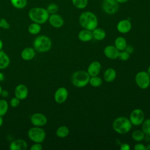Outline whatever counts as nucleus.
<instances>
[{"label": "nucleus", "mask_w": 150, "mask_h": 150, "mask_svg": "<svg viewBox=\"0 0 150 150\" xmlns=\"http://www.w3.org/2000/svg\"><path fill=\"white\" fill-rule=\"evenodd\" d=\"M79 22L83 29L91 31L97 28L98 23L96 15L91 11L82 12L79 16Z\"/></svg>", "instance_id": "obj_1"}, {"label": "nucleus", "mask_w": 150, "mask_h": 150, "mask_svg": "<svg viewBox=\"0 0 150 150\" xmlns=\"http://www.w3.org/2000/svg\"><path fill=\"white\" fill-rule=\"evenodd\" d=\"M49 15L46 9L42 7H33L28 12L29 19L33 22L40 25L45 23L48 21Z\"/></svg>", "instance_id": "obj_2"}, {"label": "nucleus", "mask_w": 150, "mask_h": 150, "mask_svg": "<svg viewBox=\"0 0 150 150\" xmlns=\"http://www.w3.org/2000/svg\"><path fill=\"white\" fill-rule=\"evenodd\" d=\"M130 120L125 117H119L114 120L112 122L113 129L119 134L128 133L132 128Z\"/></svg>", "instance_id": "obj_3"}, {"label": "nucleus", "mask_w": 150, "mask_h": 150, "mask_svg": "<svg viewBox=\"0 0 150 150\" xmlns=\"http://www.w3.org/2000/svg\"><path fill=\"white\" fill-rule=\"evenodd\" d=\"M33 46L35 51L39 53H45L51 49L52 42L48 36L46 35H40L34 39Z\"/></svg>", "instance_id": "obj_4"}, {"label": "nucleus", "mask_w": 150, "mask_h": 150, "mask_svg": "<svg viewBox=\"0 0 150 150\" xmlns=\"http://www.w3.org/2000/svg\"><path fill=\"white\" fill-rule=\"evenodd\" d=\"M90 77V76L87 71L79 70L72 74L71 83L73 86L77 87H84L88 83Z\"/></svg>", "instance_id": "obj_5"}, {"label": "nucleus", "mask_w": 150, "mask_h": 150, "mask_svg": "<svg viewBox=\"0 0 150 150\" xmlns=\"http://www.w3.org/2000/svg\"><path fill=\"white\" fill-rule=\"evenodd\" d=\"M46 132L40 127L30 128L28 132L29 138L33 142L42 143L46 138Z\"/></svg>", "instance_id": "obj_6"}, {"label": "nucleus", "mask_w": 150, "mask_h": 150, "mask_svg": "<svg viewBox=\"0 0 150 150\" xmlns=\"http://www.w3.org/2000/svg\"><path fill=\"white\" fill-rule=\"evenodd\" d=\"M135 80L137 85L141 89H146L150 85V75L147 71L138 72L135 75Z\"/></svg>", "instance_id": "obj_7"}, {"label": "nucleus", "mask_w": 150, "mask_h": 150, "mask_svg": "<svg viewBox=\"0 0 150 150\" xmlns=\"http://www.w3.org/2000/svg\"><path fill=\"white\" fill-rule=\"evenodd\" d=\"M101 8L108 15H113L119 9V4L115 0H103Z\"/></svg>", "instance_id": "obj_8"}, {"label": "nucleus", "mask_w": 150, "mask_h": 150, "mask_svg": "<svg viewBox=\"0 0 150 150\" xmlns=\"http://www.w3.org/2000/svg\"><path fill=\"white\" fill-rule=\"evenodd\" d=\"M131 124L134 125H140L145 120L144 111L140 108H135L130 114L129 118Z\"/></svg>", "instance_id": "obj_9"}, {"label": "nucleus", "mask_w": 150, "mask_h": 150, "mask_svg": "<svg viewBox=\"0 0 150 150\" xmlns=\"http://www.w3.org/2000/svg\"><path fill=\"white\" fill-rule=\"evenodd\" d=\"M31 124L36 127H42L47 122V118L46 115L40 112H35L33 114L30 118Z\"/></svg>", "instance_id": "obj_10"}, {"label": "nucleus", "mask_w": 150, "mask_h": 150, "mask_svg": "<svg viewBox=\"0 0 150 150\" xmlns=\"http://www.w3.org/2000/svg\"><path fill=\"white\" fill-rule=\"evenodd\" d=\"M68 94L67 89L66 87H60L56 90L54 94V101L58 104L64 103L67 99Z\"/></svg>", "instance_id": "obj_11"}, {"label": "nucleus", "mask_w": 150, "mask_h": 150, "mask_svg": "<svg viewBox=\"0 0 150 150\" xmlns=\"http://www.w3.org/2000/svg\"><path fill=\"white\" fill-rule=\"evenodd\" d=\"M47 21L52 27L55 28H60L62 27L64 22L63 17L57 13L50 15Z\"/></svg>", "instance_id": "obj_12"}, {"label": "nucleus", "mask_w": 150, "mask_h": 150, "mask_svg": "<svg viewBox=\"0 0 150 150\" xmlns=\"http://www.w3.org/2000/svg\"><path fill=\"white\" fill-rule=\"evenodd\" d=\"M15 96L20 100H25L28 96V88L25 84H20L16 86L14 91Z\"/></svg>", "instance_id": "obj_13"}, {"label": "nucleus", "mask_w": 150, "mask_h": 150, "mask_svg": "<svg viewBox=\"0 0 150 150\" xmlns=\"http://www.w3.org/2000/svg\"><path fill=\"white\" fill-rule=\"evenodd\" d=\"M132 28V24L128 19H122L120 21L117 25V30L121 33H128Z\"/></svg>", "instance_id": "obj_14"}, {"label": "nucleus", "mask_w": 150, "mask_h": 150, "mask_svg": "<svg viewBox=\"0 0 150 150\" xmlns=\"http://www.w3.org/2000/svg\"><path fill=\"white\" fill-rule=\"evenodd\" d=\"M120 51L114 45H108L104 49V55L108 59L114 60L118 57Z\"/></svg>", "instance_id": "obj_15"}, {"label": "nucleus", "mask_w": 150, "mask_h": 150, "mask_svg": "<svg viewBox=\"0 0 150 150\" xmlns=\"http://www.w3.org/2000/svg\"><path fill=\"white\" fill-rule=\"evenodd\" d=\"M9 148L11 150H26L28 144L23 139H16L11 142Z\"/></svg>", "instance_id": "obj_16"}, {"label": "nucleus", "mask_w": 150, "mask_h": 150, "mask_svg": "<svg viewBox=\"0 0 150 150\" xmlns=\"http://www.w3.org/2000/svg\"><path fill=\"white\" fill-rule=\"evenodd\" d=\"M101 69V63L98 61H93L88 66L87 72L90 76H98Z\"/></svg>", "instance_id": "obj_17"}, {"label": "nucleus", "mask_w": 150, "mask_h": 150, "mask_svg": "<svg viewBox=\"0 0 150 150\" xmlns=\"http://www.w3.org/2000/svg\"><path fill=\"white\" fill-rule=\"evenodd\" d=\"M36 54L35 50L33 47H28L23 49L21 53V56L22 59L26 61H29L32 59H33Z\"/></svg>", "instance_id": "obj_18"}, {"label": "nucleus", "mask_w": 150, "mask_h": 150, "mask_svg": "<svg viewBox=\"0 0 150 150\" xmlns=\"http://www.w3.org/2000/svg\"><path fill=\"white\" fill-rule=\"evenodd\" d=\"M79 39L83 42H87L93 39L92 31L83 29L78 33Z\"/></svg>", "instance_id": "obj_19"}, {"label": "nucleus", "mask_w": 150, "mask_h": 150, "mask_svg": "<svg viewBox=\"0 0 150 150\" xmlns=\"http://www.w3.org/2000/svg\"><path fill=\"white\" fill-rule=\"evenodd\" d=\"M116 76H117L116 71L115 70V69L112 68L107 69L104 71V75H103L104 80L108 83L113 81L115 79Z\"/></svg>", "instance_id": "obj_20"}, {"label": "nucleus", "mask_w": 150, "mask_h": 150, "mask_svg": "<svg viewBox=\"0 0 150 150\" xmlns=\"http://www.w3.org/2000/svg\"><path fill=\"white\" fill-rule=\"evenodd\" d=\"M10 64V59L8 55L4 51H0V69L7 68Z\"/></svg>", "instance_id": "obj_21"}, {"label": "nucleus", "mask_w": 150, "mask_h": 150, "mask_svg": "<svg viewBox=\"0 0 150 150\" xmlns=\"http://www.w3.org/2000/svg\"><path fill=\"white\" fill-rule=\"evenodd\" d=\"M92 34L93 39L97 40H102L104 39L106 36L105 31L103 29L100 28H96L92 30Z\"/></svg>", "instance_id": "obj_22"}, {"label": "nucleus", "mask_w": 150, "mask_h": 150, "mask_svg": "<svg viewBox=\"0 0 150 150\" xmlns=\"http://www.w3.org/2000/svg\"><path fill=\"white\" fill-rule=\"evenodd\" d=\"M114 46L119 51L124 50L127 46L126 39L122 36L117 37L114 41Z\"/></svg>", "instance_id": "obj_23"}, {"label": "nucleus", "mask_w": 150, "mask_h": 150, "mask_svg": "<svg viewBox=\"0 0 150 150\" xmlns=\"http://www.w3.org/2000/svg\"><path fill=\"white\" fill-rule=\"evenodd\" d=\"M70 131L69 128L66 125L60 126L56 131V135L57 137L64 138L67 137L69 134Z\"/></svg>", "instance_id": "obj_24"}, {"label": "nucleus", "mask_w": 150, "mask_h": 150, "mask_svg": "<svg viewBox=\"0 0 150 150\" xmlns=\"http://www.w3.org/2000/svg\"><path fill=\"white\" fill-rule=\"evenodd\" d=\"M41 29V25L35 22H32V23H30L28 28V30L29 33L33 35L39 34L40 32Z\"/></svg>", "instance_id": "obj_25"}, {"label": "nucleus", "mask_w": 150, "mask_h": 150, "mask_svg": "<svg viewBox=\"0 0 150 150\" xmlns=\"http://www.w3.org/2000/svg\"><path fill=\"white\" fill-rule=\"evenodd\" d=\"M10 1L13 7L18 9L25 8L28 4V0H10Z\"/></svg>", "instance_id": "obj_26"}, {"label": "nucleus", "mask_w": 150, "mask_h": 150, "mask_svg": "<svg viewBox=\"0 0 150 150\" xmlns=\"http://www.w3.org/2000/svg\"><path fill=\"white\" fill-rule=\"evenodd\" d=\"M145 134L142 130L137 129L132 132L131 134V137L133 140L136 142H141L144 140Z\"/></svg>", "instance_id": "obj_27"}, {"label": "nucleus", "mask_w": 150, "mask_h": 150, "mask_svg": "<svg viewBox=\"0 0 150 150\" xmlns=\"http://www.w3.org/2000/svg\"><path fill=\"white\" fill-rule=\"evenodd\" d=\"M73 6L79 9H85L88 3V0H71Z\"/></svg>", "instance_id": "obj_28"}, {"label": "nucleus", "mask_w": 150, "mask_h": 150, "mask_svg": "<svg viewBox=\"0 0 150 150\" xmlns=\"http://www.w3.org/2000/svg\"><path fill=\"white\" fill-rule=\"evenodd\" d=\"M103 83V80L101 79V77H98V76H90V79H89V82L90 84L94 87H100Z\"/></svg>", "instance_id": "obj_29"}, {"label": "nucleus", "mask_w": 150, "mask_h": 150, "mask_svg": "<svg viewBox=\"0 0 150 150\" xmlns=\"http://www.w3.org/2000/svg\"><path fill=\"white\" fill-rule=\"evenodd\" d=\"M9 108V104L5 99L0 100V116L5 115L8 112Z\"/></svg>", "instance_id": "obj_30"}, {"label": "nucleus", "mask_w": 150, "mask_h": 150, "mask_svg": "<svg viewBox=\"0 0 150 150\" xmlns=\"http://www.w3.org/2000/svg\"><path fill=\"white\" fill-rule=\"evenodd\" d=\"M142 131L145 134L150 135V118L144 120L142 123Z\"/></svg>", "instance_id": "obj_31"}, {"label": "nucleus", "mask_w": 150, "mask_h": 150, "mask_svg": "<svg viewBox=\"0 0 150 150\" xmlns=\"http://www.w3.org/2000/svg\"><path fill=\"white\" fill-rule=\"evenodd\" d=\"M46 9L50 15L54 14L57 12L59 10V6L56 4L51 3L47 6Z\"/></svg>", "instance_id": "obj_32"}, {"label": "nucleus", "mask_w": 150, "mask_h": 150, "mask_svg": "<svg viewBox=\"0 0 150 150\" xmlns=\"http://www.w3.org/2000/svg\"><path fill=\"white\" fill-rule=\"evenodd\" d=\"M129 53L125 50H122L119 52L118 58L122 61H127L129 58Z\"/></svg>", "instance_id": "obj_33"}, {"label": "nucleus", "mask_w": 150, "mask_h": 150, "mask_svg": "<svg viewBox=\"0 0 150 150\" xmlns=\"http://www.w3.org/2000/svg\"><path fill=\"white\" fill-rule=\"evenodd\" d=\"M9 28L10 25L5 18L0 19V28H2L4 29H8Z\"/></svg>", "instance_id": "obj_34"}, {"label": "nucleus", "mask_w": 150, "mask_h": 150, "mask_svg": "<svg viewBox=\"0 0 150 150\" xmlns=\"http://www.w3.org/2000/svg\"><path fill=\"white\" fill-rule=\"evenodd\" d=\"M19 103H20V100H19L16 97L12 98L10 100V102H9L10 105L12 107H13V108L17 107L19 105Z\"/></svg>", "instance_id": "obj_35"}, {"label": "nucleus", "mask_w": 150, "mask_h": 150, "mask_svg": "<svg viewBox=\"0 0 150 150\" xmlns=\"http://www.w3.org/2000/svg\"><path fill=\"white\" fill-rule=\"evenodd\" d=\"M42 148H43V146L41 143L34 142V144L32 145L30 147V150H42Z\"/></svg>", "instance_id": "obj_36"}, {"label": "nucleus", "mask_w": 150, "mask_h": 150, "mask_svg": "<svg viewBox=\"0 0 150 150\" xmlns=\"http://www.w3.org/2000/svg\"><path fill=\"white\" fill-rule=\"evenodd\" d=\"M134 148L135 150H146V146L142 143H138L135 145Z\"/></svg>", "instance_id": "obj_37"}, {"label": "nucleus", "mask_w": 150, "mask_h": 150, "mask_svg": "<svg viewBox=\"0 0 150 150\" xmlns=\"http://www.w3.org/2000/svg\"><path fill=\"white\" fill-rule=\"evenodd\" d=\"M120 149L121 150H130L131 146L127 143H122L120 145Z\"/></svg>", "instance_id": "obj_38"}, {"label": "nucleus", "mask_w": 150, "mask_h": 150, "mask_svg": "<svg viewBox=\"0 0 150 150\" xmlns=\"http://www.w3.org/2000/svg\"><path fill=\"white\" fill-rule=\"evenodd\" d=\"M125 50V51H127L128 53H129L130 54V53H131L133 52L134 48H133L131 46H130V45H128V46L127 45Z\"/></svg>", "instance_id": "obj_39"}, {"label": "nucleus", "mask_w": 150, "mask_h": 150, "mask_svg": "<svg viewBox=\"0 0 150 150\" xmlns=\"http://www.w3.org/2000/svg\"><path fill=\"white\" fill-rule=\"evenodd\" d=\"M1 95L2 97H3L4 98H6V97H7L8 96L9 93H8V91L7 90H2V92L1 93Z\"/></svg>", "instance_id": "obj_40"}, {"label": "nucleus", "mask_w": 150, "mask_h": 150, "mask_svg": "<svg viewBox=\"0 0 150 150\" xmlns=\"http://www.w3.org/2000/svg\"><path fill=\"white\" fill-rule=\"evenodd\" d=\"M144 140H145V141L146 142H150V135H146V134H145V137H144Z\"/></svg>", "instance_id": "obj_41"}, {"label": "nucleus", "mask_w": 150, "mask_h": 150, "mask_svg": "<svg viewBox=\"0 0 150 150\" xmlns=\"http://www.w3.org/2000/svg\"><path fill=\"white\" fill-rule=\"evenodd\" d=\"M117 1V2H118L119 4H125L127 3L129 0H115Z\"/></svg>", "instance_id": "obj_42"}, {"label": "nucleus", "mask_w": 150, "mask_h": 150, "mask_svg": "<svg viewBox=\"0 0 150 150\" xmlns=\"http://www.w3.org/2000/svg\"><path fill=\"white\" fill-rule=\"evenodd\" d=\"M5 79L4 74L2 72H0V81H2Z\"/></svg>", "instance_id": "obj_43"}, {"label": "nucleus", "mask_w": 150, "mask_h": 150, "mask_svg": "<svg viewBox=\"0 0 150 150\" xmlns=\"http://www.w3.org/2000/svg\"><path fill=\"white\" fill-rule=\"evenodd\" d=\"M3 122H4V119H3V117H2V116H0V127L2 125Z\"/></svg>", "instance_id": "obj_44"}, {"label": "nucleus", "mask_w": 150, "mask_h": 150, "mask_svg": "<svg viewBox=\"0 0 150 150\" xmlns=\"http://www.w3.org/2000/svg\"><path fill=\"white\" fill-rule=\"evenodd\" d=\"M3 46H4L3 42L2 41L1 39H0V51L2 50V48H3Z\"/></svg>", "instance_id": "obj_45"}, {"label": "nucleus", "mask_w": 150, "mask_h": 150, "mask_svg": "<svg viewBox=\"0 0 150 150\" xmlns=\"http://www.w3.org/2000/svg\"><path fill=\"white\" fill-rule=\"evenodd\" d=\"M146 150H150V144L146 146Z\"/></svg>", "instance_id": "obj_46"}, {"label": "nucleus", "mask_w": 150, "mask_h": 150, "mask_svg": "<svg viewBox=\"0 0 150 150\" xmlns=\"http://www.w3.org/2000/svg\"><path fill=\"white\" fill-rule=\"evenodd\" d=\"M147 72H148V73L150 75V65L148 66V69H147Z\"/></svg>", "instance_id": "obj_47"}, {"label": "nucleus", "mask_w": 150, "mask_h": 150, "mask_svg": "<svg viewBox=\"0 0 150 150\" xmlns=\"http://www.w3.org/2000/svg\"><path fill=\"white\" fill-rule=\"evenodd\" d=\"M2 87L0 86V95H1V92H2Z\"/></svg>", "instance_id": "obj_48"}]
</instances>
